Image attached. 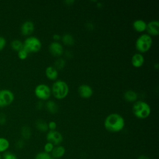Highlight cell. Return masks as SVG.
Listing matches in <instances>:
<instances>
[{
	"label": "cell",
	"instance_id": "9c48e42d",
	"mask_svg": "<svg viewBox=\"0 0 159 159\" xmlns=\"http://www.w3.org/2000/svg\"><path fill=\"white\" fill-rule=\"evenodd\" d=\"M48 50L50 53L54 57H60L64 52L63 45L57 41L50 43L48 46Z\"/></svg>",
	"mask_w": 159,
	"mask_h": 159
},
{
	"label": "cell",
	"instance_id": "44dd1931",
	"mask_svg": "<svg viewBox=\"0 0 159 159\" xmlns=\"http://www.w3.org/2000/svg\"><path fill=\"white\" fill-rule=\"evenodd\" d=\"M9 147V142L4 137H0V153L5 152Z\"/></svg>",
	"mask_w": 159,
	"mask_h": 159
},
{
	"label": "cell",
	"instance_id": "5b68a950",
	"mask_svg": "<svg viewBox=\"0 0 159 159\" xmlns=\"http://www.w3.org/2000/svg\"><path fill=\"white\" fill-rule=\"evenodd\" d=\"M42 47V42L40 40L35 36H29L23 42V48L28 53L37 52Z\"/></svg>",
	"mask_w": 159,
	"mask_h": 159
},
{
	"label": "cell",
	"instance_id": "cb8c5ba5",
	"mask_svg": "<svg viewBox=\"0 0 159 159\" xmlns=\"http://www.w3.org/2000/svg\"><path fill=\"white\" fill-rule=\"evenodd\" d=\"M66 61L63 58H58L54 62V67L57 70H61L65 66Z\"/></svg>",
	"mask_w": 159,
	"mask_h": 159
},
{
	"label": "cell",
	"instance_id": "ffe728a7",
	"mask_svg": "<svg viewBox=\"0 0 159 159\" xmlns=\"http://www.w3.org/2000/svg\"><path fill=\"white\" fill-rule=\"evenodd\" d=\"M37 129L41 132H46L48 130V124L42 119H38L35 122Z\"/></svg>",
	"mask_w": 159,
	"mask_h": 159
},
{
	"label": "cell",
	"instance_id": "603a6c76",
	"mask_svg": "<svg viewBox=\"0 0 159 159\" xmlns=\"http://www.w3.org/2000/svg\"><path fill=\"white\" fill-rule=\"evenodd\" d=\"M21 135L24 139L27 140L29 139L31 136V130L29 127L25 125L23 126L21 129Z\"/></svg>",
	"mask_w": 159,
	"mask_h": 159
},
{
	"label": "cell",
	"instance_id": "f546056e",
	"mask_svg": "<svg viewBox=\"0 0 159 159\" xmlns=\"http://www.w3.org/2000/svg\"><path fill=\"white\" fill-rule=\"evenodd\" d=\"M48 128L50 130H55L57 128V123L55 121H50L48 123Z\"/></svg>",
	"mask_w": 159,
	"mask_h": 159
},
{
	"label": "cell",
	"instance_id": "8d00e7d4",
	"mask_svg": "<svg viewBox=\"0 0 159 159\" xmlns=\"http://www.w3.org/2000/svg\"><path fill=\"white\" fill-rule=\"evenodd\" d=\"M154 66L157 68V69H158V63H156L155 65H154Z\"/></svg>",
	"mask_w": 159,
	"mask_h": 159
},
{
	"label": "cell",
	"instance_id": "74e56055",
	"mask_svg": "<svg viewBox=\"0 0 159 159\" xmlns=\"http://www.w3.org/2000/svg\"><path fill=\"white\" fill-rule=\"evenodd\" d=\"M0 159H2V157H1V154H0Z\"/></svg>",
	"mask_w": 159,
	"mask_h": 159
},
{
	"label": "cell",
	"instance_id": "836d02e7",
	"mask_svg": "<svg viewBox=\"0 0 159 159\" xmlns=\"http://www.w3.org/2000/svg\"><path fill=\"white\" fill-rule=\"evenodd\" d=\"M137 159H150L146 155H140Z\"/></svg>",
	"mask_w": 159,
	"mask_h": 159
},
{
	"label": "cell",
	"instance_id": "83f0119b",
	"mask_svg": "<svg viewBox=\"0 0 159 159\" xmlns=\"http://www.w3.org/2000/svg\"><path fill=\"white\" fill-rule=\"evenodd\" d=\"M53 148H54V145L52 143L50 142H47L44 145V152L49 153L50 152H52Z\"/></svg>",
	"mask_w": 159,
	"mask_h": 159
},
{
	"label": "cell",
	"instance_id": "484cf974",
	"mask_svg": "<svg viewBox=\"0 0 159 159\" xmlns=\"http://www.w3.org/2000/svg\"><path fill=\"white\" fill-rule=\"evenodd\" d=\"M2 159H17L16 155L10 151H6L3 153Z\"/></svg>",
	"mask_w": 159,
	"mask_h": 159
},
{
	"label": "cell",
	"instance_id": "d6a6232c",
	"mask_svg": "<svg viewBox=\"0 0 159 159\" xmlns=\"http://www.w3.org/2000/svg\"><path fill=\"white\" fill-rule=\"evenodd\" d=\"M60 38H61V37H60V35H58V34H54V35H53V39L55 40V41H57V40H58Z\"/></svg>",
	"mask_w": 159,
	"mask_h": 159
},
{
	"label": "cell",
	"instance_id": "52a82bcc",
	"mask_svg": "<svg viewBox=\"0 0 159 159\" xmlns=\"http://www.w3.org/2000/svg\"><path fill=\"white\" fill-rule=\"evenodd\" d=\"M14 95L9 89L0 90V107H4L10 105L14 101Z\"/></svg>",
	"mask_w": 159,
	"mask_h": 159
},
{
	"label": "cell",
	"instance_id": "7a4b0ae2",
	"mask_svg": "<svg viewBox=\"0 0 159 159\" xmlns=\"http://www.w3.org/2000/svg\"><path fill=\"white\" fill-rule=\"evenodd\" d=\"M132 112L139 119H145L149 116L151 108L149 104L143 101H136L132 106Z\"/></svg>",
	"mask_w": 159,
	"mask_h": 159
},
{
	"label": "cell",
	"instance_id": "2e32d148",
	"mask_svg": "<svg viewBox=\"0 0 159 159\" xmlns=\"http://www.w3.org/2000/svg\"><path fill=\"white\" fill-rule=\"evenodd\" d=\"M124 98L127 102H135L138 98V94L134 90L128 89L124 92Z\"/></svg>",
	"mask_w": 159,
	"mask_h": 159
},
{
	"label": "cell",
	"instance_id": "d6986e66",
	"mask_svg": "<svg viewBox=\"0 0 159 159\" xmlns=\"http://www.w3.org/2000/svg\"><path fill=\"white\" fill-rule=\"evenodd\" d=\"M45 106H46V108H47V111L48 112H50V113L55 114L58 111V105L53 101H52V100L48 101L47 102Z\"/></svg>",
	"mask_w": 159,
	"mask_h": 159
},
{
	"label": "cell",
	"instance_id": "1f68e13d",
	"mask_svg": "<svg viewBox=\"0 0 159 159\" xmlns=\"http://www.w3.org/2000/svg\"><path fill=\"white\" fill-rule=\"evenodd\" d=\"M6 122V116L3 113L0 114V125H4Z\"/></svg>",
	"mask_w": 159,
	"mask_h": 159
},
{
	"label": "cell",
	"instance_id": "ac0fdd59",
	"mask_svg": "<svg viewBox=\"0 0 159 159\" xmlns=\"http://www.w3.org/2000/svg\"><path fill=\"white\" fill-rule=\"evenodd\" d=\"M61 40L65 45L68 46L73 45L75 43V39L73 35L68 33L63 35V36L61 37Z\"/></svg>",
	"mask_w": 159,
	"mask_h": 159
},
{
	"label": "cell",
	"instance_id": "d590c367",
	"mask_svg": "<svg viewBox=\"0 0 159 159\" xmlns=\"http://www.w3.org/2000/svg\"><path fill=\"white\" fill-rule=\"evenodd\" d=\"M74 2H75V1H73V0H66V1H65V2L66 4H70V5L73 4Z\"/></svg>",
	"mask_w": 159,
	"mask_h": 159
},
{
	"label": "cell",
	"instance_id": "5bb4252c",
	"mask_svg": "<svg viewBox=\"0 0 159 159\" xmlns=\"http://www.w3.org/2000/svg\"><path fill=\"white\" fill-rule=\"evenodd\" d=\"M132 27L135 31L142 32L146 30L147 23L142 19H136L133 22Z\"/></svg>",
	"mask_w": 159,
	"mask_h": 159
},
{
	"label": "cell",
	"instance_id": "d4e9b609",
	"mask_svg": "<svg viewBox=\"0 0 159 159\" xmlns=\"http://www.w3.org/2000/svg\"><path fill=\"white\" fill-rule=\"evenodd\" d=\"M35 159H53L49 153L45 152L38 153L35 157Z\"/></svg>",
	"mask_w": 159,
	"mask_h": 159
},
{
	"label": "cell",
	"instance_id": "9a60e30c",
	"mask_svg": "<svg viewBox=\"0 0 159 159\" xmlns=\"http://www.w3.org/2000/svg\"><path fill=\"white\" fill-rule=\"evenodd\" d=\"M45 73L47 77L51 80H55L57 78L58 75V70L52 66H47L45 69Z\"/></svg>",
	"mask_w": 159,
	"mask_h": 159
},
{
	"label": "cell",
	"instance_id": "4dcf8cb0",
	"mask_svg": "<svg viewBox=\"0 0 159 159\" xmlns=\"http://www.w3.org/2000/svg\"><path fill=\"white\" fill-rule=\"evenodd\" d=\"M24 146V142L23 140H19L16 143V147L18 149H21Z\"/></svg>",
	"mask_w": 159,
	"mask_h": 159
},
{
	"label": "cell",
	"instance_id": "e575fe53",
	"mask_svg": "<svg viewBox=\"0 0 159 159\" xmlns=\"http://www.w3.org/2000/svg\"><path fill=\"white\" fill-rule=\"evenodd\" d=\"M86 27H88V29H93V25L91 23L88 22V23L86 24Z\"/></svg>",
	"mask_w": 159,
	"mask_h": 159
},
{
	"label": "cell",
	"instance_id": "8fae6325",
	"mask_svg": "<svg viewBox=\"0 0 159 159\" xmlns=\"http://www.w3.org/2000/svg\"><path fill=\"white\" fill-rule=\"evenodd\" d=\"M78 92L81 97L86 99L90 98L93 95V90L89 85L82 84L78 87Z\"/></svg>",
	"mask_w": 159,
	"mask_h": 159
},
{
	"label": "cell",
	"instance_id": "4fadbf2b",
	"mask_svg": "<svg viewBox=\"0 0 159 159\" xmlns=\"http://www.w3.org/2000/svg\"><path fill=\"white\" fill-rule=\"evenodd\" d=\"M145 61V58L143 55L140 53H136L134 54L131 58V62L134 67L139 68L143 65Z\"/></svg>",
	"mask_w": 159,
	"mask_h": 159
},
{
	"label": "cell",
	"instance_id": "8992f818",
	"mask_svg": "<svg viewBox=\"0 0 159 159\" xmlns=\"http://www.w3.org/2000/svg\"><path fill=\"white\" fill-rule=\"evenodd\" d=\"M34 93L39 99L47 100L51 95V89L45 84H39L35 87Z\"/></svg>",
	"mask_w": 159,
	"mask_h": 159
},
{
	"label": "cell",
	"instance_id": "277c9868",
	"mask_svg": "<svg viewBox=\"0 0 159 159\" xmlns=\"http://www.w3.org/2000/svg\"><path fill=\"white\" fill-rule=\"evenodd\" d=\"M152 45V39L147 34H141L136 40L135 48L140 53H144L149 50Z\"/></svg>",
	"mask_w": 159,
	"mask_h": 159
},
{
	"label": "cell",
	"instance_id": "6da1fadb",
	"mask_svg": "<svg viewBox=\"0 0 159 159\" xmlns=\"http://www.w3.org/2000/svg\"><path fill=\"white\" fill-rule=\"evenodd\" d=\"M104 125L106 129L109 132H118L124 129L125 120L119 114L111 113L106 117Z\"/></svg>",
	"mask_w": 159,
	"mask_h": 159
},
{
	"label": "cell",
	"instance_id": "30bf717a",
	"mask_svg": "<svg viewBox=\"0 0 159 159\" xmlns=\"http://www.w3.org/2000/svg\"><path fill=\"white\" fill-rule=\"evenodd\" d=\"M146 30L147 34L150 36H157L159 34V22L157 20H152L147 24Z\"/></svg>",
	"mask_w": 159,
	"mask_h": 159
},
{
	"label": "cell",
	"instance_id": "4316f807",
	"mask_svg": "<svg viewBox=\"0 0 159 159\" xmlns=\"http://www.w3.org/2000/svg\"><path fill=\"white\" fill-rule=\"evenodd\" d=\"M28 54H29V53H27V52L25 50H24L23 48L17 52L18 57H19L20 59H21V60H24V59H25V58L27 57Z\"/></svg>",
	"mask_w": 159,
	"mask_h": 159
},
{
	"label": "cell",
	"instance_id": "e0dca14e",
	"mask_svg": "<svg viewBox=\"0 0 159 159\" xmlns=\"http://www.w3.org/2000/svg\"><path fill=\"white\" fill-rule=\"evenodd\" d=\"M52 156L55 158L62 157L65 153V148L61 145H57L54 147L52 151Z\"/></svg>",
	"mask_w": 159,
	"mask_h": 159
},
{
	"label": "cell",
	"instance_id": "f1b7e54d",
	"mask_svg": "<svg viewBox=\"0 0 159 159\" xmlns=\"http://www.w3.org/2000/svg\"><path fill=\"white\" fill-rule=\"evenodd\" d=\"M6 45V40L4 37L0 36V51L2 50Z\"/></svg>",
	"mask_w": 159,
	"mask_h": 159
},
{
	"label": "cell",
	"instance_id": "3957f363",
	"mask_svg": "<svg viewBox=\"0 0 159 159\" xmlns=\"http://www.w3.org/2000/svg\"><path fill=\"white\" fill-rule=\"evenodd\" d=\"M51 92L55 98L61 99L68 95L69 87L65 81L61 80H57L52 84Z\"/></svg>",
	"mask_w": 159,
	"mask_h": 159
},
{
	"label": "cell",
	"instance_id": "ba28073f",
	"mask_svg": "<svg viewBox=\"0 0 159 159\" xmlns=\"http://www.w3.org/2000/svg\"><path fill=\"white\" fill-rule=\"evenodd\" d=\"M47 140L53 145H59L63 141V136L60 132L55 130H50L47 134Z\"/></svg>",
	"mask_w": 159,
	"mask_h": 159
},
{
	"label": "cell",
	"instance_id": "7c38bea8",
	"mask_svg": "<svg viewBox=\"0 0 159 159\" xmlns=\"http://www.w3.org/2000/svg\"><path fill=\"white\" fill-rule=\"evenodd\" d=\"M34 24L31 20L25 21L20 27V32L23 35H30L34 30Z\"/></svg>",
	"mask_w": 159,
	"mask_h": 159
},
{
	"label": "cell",
	"instance_id": "7402d4cb",
	"mask_svg": "<svg viewBox=\"0 0 159 159\" xmlns=\"http://www.w3.org/2000/svg\"><path fill=\"white\" fill-rule=\"evenodd\" d=\"M11 46L14 50L18 52L23 48V42L19 39H14L11 42Z\"/></svg>",
	"mask_w": 159,
	"mask_h": 159
}]
</instances>
